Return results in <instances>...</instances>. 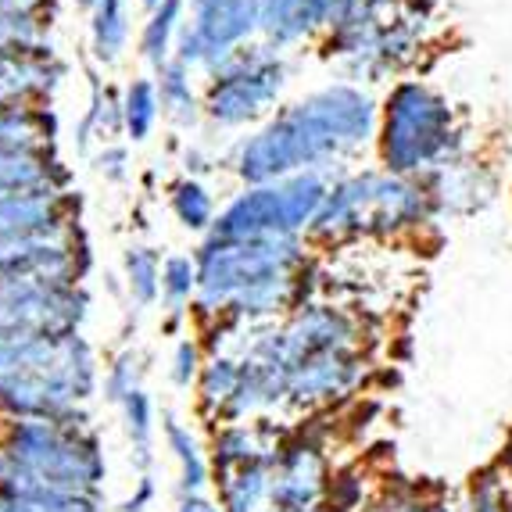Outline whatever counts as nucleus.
I'll return each mask as SVG.
<instances>
[{
    "label": "nucleus",
    "mask_w": 512,
    "mask_h": 512,
    "mask_svg": "<svg viewBox=\"0 0 512 512\" xmlns=\"http://www.w3.org/2000/svg\"><path fill=\"white\" fill-rule=\"evenodd\" d=\"M380 104L366 86L330 83L301 101L276 108L230 154V169L244 187L273 183L298 172L344 176L369 144H376Z\"/></svg>",
    "instance_id": "1"
},
{
    "label": "nucleus",
    "mask_w": 512,
    "mask_h": 512,
    "mask_svg": "<svg viewBox=\"0 0 512 512\" xmlns=\"http://www.w3.org/2000/svg\"><path fill=\"white\" fill-rule=\"evenodd\" d=\"M108 477L101 437L83 409L61 419H8L0 437V495H97Z\"/></svg>",
    "instance_id": "2"
},
{
    "label": "nucleus",
    "mask_w": 512,
    "mask_h": 512,
    "mask_svg": "<svg viewBox=\"0 0 512 512\" xmlns=\"http://www.w3.org/2000/svg\"><path fill=\"white\" fill-rule=\"evenodd\" d=\"M97 391V359L83 333H0V412L8 419H61Z\"/></svg>",
    "instance_id": "3"
},
{
    "label": "nucleus",
    "mask_w": 512,
    "mask_h": 512,
    "mask_svg": "<svg viewBox=\"0 0 512 512\" xmlns=\"http://www.w3.org/2000/svg\"><path fill=\"white\" fill-rule=\"evenodd\" d=\"M430 222H437V208L423 180L387 169H355L330 183L308 244L341 248L351 240H394L427 230Z\"/></svg>",
    "instance_id": "4"
},
{
    "label": "nucleus",
    "mask_w": 512,
    "mask_h": 512,
    "mask_svg": "<svg viewBox=\"0 0 512 512\" xmlns=\"http://www.w3.org/2000/svg\"><path fill=\"white\" fill-rule=\"evenodd\" d=\"M380 169L394 176L423 180L427 172L466 158V133L459 129L455 108L423 79H398L380 101L376 129Z\"/></svg>",
    "instance_id": "5"
},
{
    "label": "nucleus",
    "mask_w": 512,
    "mask_h": 512,
    "mask_svg": "<svg viewBox=\"0 0 512 512\" xmlns=\"http://www.w3.org/2000/svg\"><path fill=\"white\" fill-rule=\"evenodd\" d=\"M197 258V298L190 305L201 326L226 319L233 298L255 283L280 273H301L312 265L308 237H258V240H212L205 237Z\"/></svg>",
    "instance_id": "6"
},
{
    "label": "nucleus",
    "mask_w": 512,
    "mask_h": 512,
    "mask_svg": "<svg viewBox=\"0 0 512 512\" xmlns=\"http://www.w3.org/2000/svg\"><path fill=\"white\" fill-rule=\"evenodd\" d=\"M326 172H298L287 180L255 183L230 197L215 215L212 240H258V237H308L330 183Z\"/></svg>",
    "instance_id": "7"
},
{
    "label": "nucleus",
    "mask_w": 512,
    "mask_h": 512,
    "mask_svg": "<svg viewBox=\"0 0 512 512\" xmlns=\"http://www.w3.org/2000/svg\"><path fill=\"white\" fill-rule=\"evenodd\" d=\"M205 76V119L219 129H248L262 126L280 108L291 65L283 51L269 47L265 40H251L240 43Z\"/></svg>",
    "instance_id": "8"
},
{
    "label": "nucleus",
    "mask_w": 512,
    "mask_h": 512,
    "mask_svg": "<svg viewBox=\"0 0 512 512\" xmlns=\"http://www.w3.org/2000/svg\"><path fill=\"white\" fill-rule=\"evenodd\" d=\"M90 294L79 283L54 280H8L0 283V333H43L69 337L83 330Z\"/></svg>",
    "instance_id": "9"
},
{
    "label": "nucleus",
    "mask_w": 512,
    "mask_h": 512,
    "mask_svg": "<svg viewBox=\"0 0 512 512\" xmlns=\"http://www.w3.org/2000/svg\"><path fill=\"white\" fill-rule=\"evenodd\" d=\"M251 40H258V0H215L208 8L190 11L176 40V61L208 72Z\"/></svg>",
    "instance_id": "10"
},
{
    "label": "nucleus",
    "mask_w": 512,
    "mask_h": 512,
    "mask_svg": "<svg viewBox=\"0 0 512 512\" xmlns=\"http://www.w3.org/2000/svg\"><path fill=\"white\" fill-rule=\"evenodd\" d=\"M79 233L72 226L47 233H26V237L0 240V283L8 280H54V283H79L86 273L90 255L83 244H76Z\"/></svg>",
    "instance_id": "11"
},
{
    "label": "nucleus",
    "mask_w": 512,
    "mask_h": 512,
    "mask_svg": "<svg viewBox=\"0 0 512 512\" xmlns=\"http://www.w3.org/2000/svg\"><path fill=\"white\" fill-rule=\"evenodd\" d=\"M276 333L291 369L323 351L359 348V319L326 301H305L301 308H294L283 323H276Z\"/></svg>",
    "instance_id": "12"
},
{
    "label": "nucleus",
    "mask_w": 512,
    "mask_h": 512,
    "mask_svg": "<svg viewBox=\"0 0 512 512\" xmlns=\"http://www.w3.org/2000/svg\"><path fill=\"white\" fill-rule=\"evenodd\" d=\"M362 0H258V40L291 51L348 18Z\"/></svg>",
    "instance_id": "13"
},
{
    "label": "nucleus",
    "mask_w": 512,
    "mask_h": 512,
    "mask_svg": "<svg viewBox=\"0 0 512 512\" xmlns=\"http://www.w3.org/2000/svg\"><path fill=\"white\" fill-rule=\"evenodd\" d=\"M330 487V466H326L323 441L305 437L301 430L298 437L280 441L273 466V502L280 512H308L316 509V502L326 495Z\"/></svg>",
    "instance_id": "14"
},
{
    "label": "nucleus",
    "mask_w": 512,
    "mask_h": 512,
    "mask_svg": "<svg viewBox=\"0 0 512 512\" xmlns=\"http://www.w3.org/2000/svg\"><path fill=\"white\" fill-rule=\"evenodd\" d=\"M362 351L359 348H341V351H323L312 359L298 362L287 380V402L291 405H323L333 398H344L362 384Z\"/></svg>",
    "instance_id": "15"
},
{
    "label": "nucleus",
    "mask_w": 512,
    "mask_h": 512,
    "mask_svg": "<svg viewBox=\"0 0 512 512\" xmlns=\"http://www.w3.org/2000/svg\"><path fill=\"white\" fill-rule=\"evenodd\" d=\"M423 187L430 190L434 197V208H437V219L444 215H470V212H480L484 205L495 201V176L477 162H448L441 169L427 172L423 176Z\"/></svg>",
    "instance_id": "16"
},
{
    "label": "nucleus",
    "mask_w": 512,
    "mask_h": 512,
    "mask_svg": "<svg viewBox=\"0 0 512 512\" xmlns=\"http://www.w3.org/2000/svg\"><path fill=\"white\" fill-rule=\"evenodd\" d=\"M280 452V434H273L262 423H226L222 430H215L212 441V470L215 477L222 473H233L240 466H251V462L276 459Z\"/></svg>",
    "instance_id": "17"
},
{
    "label": "nucleus",
    "mask_w": 512,
    "mask_h": 512,
    "mask_svg": "<svg viewBox=\"0 0 512 512\" xmlns=\"http://www.w3.org/2000/svg\"><path fill=\"white\" fill-rule=\"evenodd\" d=\"M65 183H69V169L54 154L0 151V197L65 190Z\"/></svg>",
    "instance_id": "18"
},
{
    "label": "nucleus",
    "mask_w": 512,
    "mask_h": 512,
    "mask_svg": "<svg viewBox=\"0 0 512 512\" xmlns=\"http://www.w3.org/2000/svg\"><path fill=\"white\" fill-rule=\"evenodd\" d=\"M273 466L276 459L251 462V466H240L233 473H222L215 484H219V498L226 512H280L273 502Z\"/></svg>",
    "instance_id": "19"
},
{
    "label": "nucleus",
    "mask_w": 512,
    "mask_h": 512,
    "mask_svg": "<svg viewBox=\"0 0 512 512\" xmlns=\"http://www.w3.org/2000/svg\"><path fill=\"white\" fill-rule=\"evenodd\" d=\"M154 83H158L165 119L183 129L201 122V115H205V97H197V90H194V69H187L183 61L172 58L169 65H162V69L154 72Z\"/></svg>",
    "instance_id": "20"
},
{
    "label": "nucleus",
    "mask_w": 512,
    "mask_h": 512,
    "mask_svg": "<svg viewBox=\"0 0 512 512\" xmlns=\"http://www.w3.org/2000/svg\"><path fill=\"white\" fill-rule=\"evenodd\" d=\"M187 26V0H165L162 8L147 11V22L140 29V58L154 72L176 58V40Z\"/></svg>",
    "instance_id": "21"
},
{
    "label": "nucleus",
    "mask_w": 512,
    "mask_h": 512,
    "mask_svg": "<svg viewBox=\"0 0 512 512\" xmlns=\"http://www.w3.org/2000/svg\"><path fill=\"white\" fill-rule=\"evenodd\" d=\"M240 391V355L230 351H212L205 359V369L197 376V402L201 412L212 419H222L230 402Z\"/></svg>",
    "instance_id": "22"
},
{
    "label": "nucleus",
    "mask_w": 512,
    "mask_h": 512,
    "mask_svg": "<svg viewBox=\"0 0 512 512\" xmlns=\"http://www.w3.org/2000/svg\"><path fill=\"white\" fill-rule=\"evenodd\" d=\"M129 47V8L126 0H101L90 11V54L97 65H119Z\"/></svg>",
    "instance_id": "23"
},
{
    "label": "nucleus",
    "mask_w": 512,
    "mask_h": 512,
    "mask_svg": "<svg viewBox=\"0 0 512 512\" xmlns=\"http://www.w3.org/2000/svg\"><path fill=\"white\" fill-rule=\"evenodd\" d=\"M162 119V97H158V83L151 76L129 79L122 90V129L133 144H144Z\"/></svg>",
    "instance_id": "24"
},
{
    "label": "nucleus",
    "mask_w": 512,
    "mask_h": 512,
    "mask_svg": "<svg viewBox=\"0 0 512 512\" xmlns=\"http://www.w3.org/2000/svg\"><path fill=\"white\" fill-rule=\"evenodd\" d=\"M169 208H172V215H176V222H180L183 230L201 233V237L212 233L215 215H219L212 190L197 180V176H183V180L172 183L169 187Z\"/></svg>",
    "instance_id": "25"
},
{
    "label": "nucleus",
    "mask_w": 512,
    "mask_h": 512,
    "mask_svg": "<svg viewBox=\"0 0 512 512\" xmlns=\"http://www.w3.org/2000/svg\"><path fill=\"white\" fill-rule=\"evenodd\" d=\"M165 444H169V452L176 455L180 462V491L183 495H201L208 487V459L201 452V444H197L194 430L183 427L180 419L165 416Z\"/></svg>",
    "instance_id": "26"
},
{
    "label": "nucleus",
    "mask_w": 512,
    "mask_h": 512,
    "mask_svg": "<svg viewBox=\"0 0 512 512\" xmlns=\"http://www.w3.org/2000/svg\"><path fill=\"white\" fill-rule=\"evenodd\" d=\"M162 262L165 258L154 248H147V244H133V248H126V255H122V269H126V287H129L133 305L151 308L154 301L162 298Z\"/></svg>",
    "instance_id": "27"
},
{
    "label": "nucleus",
    "mask_w": 512,
    "mask_h": 512,
    "mask_svg": "<svg viewBox=\"0 0 512 512\" xmlns=\"http://www.w3.org/2000/svg\"><path fill=\"white\" fill-rule=\"evenodd\" d=\"M197 298V258L194 255H169L162 262V301L169 316H187V308Z\"/></svg>",
    "instance_id": "28"
},
{
    "label": "nucleus",
    "mask_w": 512,
    "mask_h": 512,
    "mask_svg": "<svg viewBox=\"0 0 512 512\" xmlns=\"http://www.w3.org/2000/svg\"><path fill=\"white\" fill-rule=\"evenodd\" d=\"M122 419H126V434L133 441V455H137V466L147 470L151 466V444H154V402L147 398L144 387H137L133 394L122 398Z\"/></svg>",
    "instance_id": "29"
},
{
    "label": "nucleus",
    "mask_w": 512,
    "mask_h": 512,
    "mask_svg": "<svg viewBox=\"0 0 512 512\" xmlns=\"http://www.w3.org/2000/svg\"><path fill=\"white\" fill-rule=\"evenodd\" d=\"M144 380V359H140V351L126 348L119 351L115 359H111L108 373H104V398H108L111 405H122V398L126 394H133Z\"/></svg>",
    "instance_id": "30"
},
{
    "label": "nucleus",
    "mask_w": 512,
    "mask_h": 512,
    "mask_svg": "<svg viewBox=\"0 0 512 512\" xmlns=\"http://www.w3.org/2000/svg\"><path fill=\"white\" fill-rule=\"evenodd\" d=\"M205 369V344L197 337H183L172 351V384L176 387H190Z\"/></svg>",
    "instance_id": "31"
},
{
    "label": "nucleus",
    "mask_w": 512,
    "mask_h": 512,
    "mask_svg": "<svg viewBox=\"0 0 512 512\" xmlns=\"http://www.w3.org/2000/svg\"><path fill=\"white\" fill-rule=\"evenodd\" d=\"M326 495H330V512H351L355 505L362 502V480H355L351 473H337L326 487Z\"/></svg>",
    "instance_id": "32"
},
{
    "label": "nucleus",
    "mask_w": 512,
    "mask_h": 512,
    "mask_svg": "<svg viewBox=\"0 0 512 512\" xmlns=\"http://www.w3.org/2000/svg\"><path fill=\"white\" fill-rule=\"evenodd\" d=\"M473 512H505V498L498 491L495 473L473 477Z\"/></svg>",
    "instance_id": "33"
},
{
    "label": "nucleus",
    "mask_w": 512,
    "mask_h": 512,
    "mask_svg": "<svg viewBox=\"0 0 512 512\" xmlns=\"http://www.w3.org/2000/svg\"><path fill=\"white\" fill-rule=\"evenodd\" d=\"M97 172H101L104 180H111V183L126 180V176H129V151H126V147H119V144L104 147V151L97 154Z\"/></svg>",
    "instance_id": "34"
},
{
    "label": "nucleus",
    "mask_w": 512,
    "mask_h": 512,
    "mask_svg": "<svg viewBox=\"0 0 512 512\" xmlns=\"http://www.w3.org/2000/svg\"><path fill=\"white\" fill-rule=\"evenodd\" d=\"M176 512H226V509L215 505L212 498H205V495H183V502Z\"/></svg>",
    "instance_id": "35"
},
{
    "label": "nucleus",
    "mask_w": 512,
    "mask_h": 512,
    "mask_svg": "<svg viewBox=\"0 0 512 512\" xmlns=\"http://www.w3.org/2000/svg\"><path fill=\"white\" fill-rule=\"evenodd\" d=\"M151 495H154V484L144 477V480H140V487H137V495L126 502V512H144V505L151 502Z\"/></svg>",
    "instance_id": "36"
},
{
    "label": "nucleus",
    "mask_w": 512,
    "mask_h": 512,
    "mask_svg": "<svg viewBox=\"0 0 512 512\" xmlns=\"http://www.w3.org/2000/svg\"><path fill=\"white\" fill-rule=\"evenodd\" d=\"M362 4H369V8L373 11H380V15H398V11H402V4L405 0H362Z\"/></svg>",
    "instance_id": "37"
},
{
    "label": "nucleus",
    "mask_w": 512,
    "mask_h": 512,
    "mask_svg": "<svg viewBox=\"0 0 512 512\" xmlns=\"http://www.w3.org/2000/svg\"><path fill=\"white\" fill-rule=\"evenodd\" d=\"M394 512H448V509H444V505H430V502H409Z\"/></svg>",
    "instance_id": "38"
},
{
    "label": "nucleus",
    "mask_w": 512,
    "mask_h": 512,
    "mask_svg": "<svg viewBox=\"0 0 512 512\" xmlns=\"http://www.w3.org/2000/svg\"><path fill=\"white\" fill-rule=\"evenodd\" d=\"M502 466H505V473H512V437L505 441V452H502Z\"/></svg>",
    "instance_id": "39"
},
{
    "label": "nucleus",
    "mask_w": 512,
    "mask_h": 512,
    "mask_svg": "<svg viewBox=\"0 0 512 512\" xmlns=\"http://www.w3.org/2000/svg\"><path fill=\"white\" fill-rule=\"evenodd\" d=\"M190 4V11H201V8H208V4H215V0H187Z\"/></svg>",
    "instance_id": "40"
},
{
    "label": "nucleus",
    "mask_w": 512,
    "mask_h": 512,
    "mask_svg": "<svg viewBox=\"0 0 512 512\" xmlns=\"http://www.w3.org/2000/svg\"><path fill=\"white\" fill-rule=\"evenodd\" d=\"M101 0H76V8H83V11H94Z\"/></svg>",
    "instance_id": "41"
},
{
    "label": "nucleus",
    "mask_w": 512,
    "mask_h": 512,
    "mask_svg": "<svg viewBox=\"0 0 512 512\" xmlns=\"http://www.w3.org/2000/svg\"><path fill=\"white\" fill-rule=\"evenodd\" d=\"M140 4H144V8H147V11H154V8H162L165 0H140Z\"/></svg>",
    "instance_id": "42"
},
{
    "label": "nucleus",
    "mask_w": 512,
    "mask_h": 512,
    "mask_svg": "<svg viewBox=\"0 0 512 512\" xmlns=\"http://www.w3.org/2000/svg\"><path fill=\"white\" fill-rule=\"evenodd\" d=\"M505 512H512V502H505Z\"/></svg>",
    "instance_id": "43"
},
{
    "label": "nucleus",
    "mask_w": 512,
    "mask_h": 512,
    "mask_svg": "<svg viewBox=\"0 0 512 512\" xmlns=\"http://www.w3.org/2000/svg\"><path fill=\"white\" fill-rule=\"evenodd\" d=\"M4 58H8V54H0V65H4Z\"/></svg>",
    "instance_id": "44"
},
{
    "label": "nucleus",
    "mask_w": 512,
    "mask_h": 512,
    "mask_svg": "<svg viewBox=\"0 0 512 512\" xmlns=\"http://www.w3.org/2000/svg\"><path fill=\"white\" fill-rule=\"evenodd\" d=\"M308 512H316V509H308Z\"/></svg>",
    "instance_id": "45"
}]
</instances>
